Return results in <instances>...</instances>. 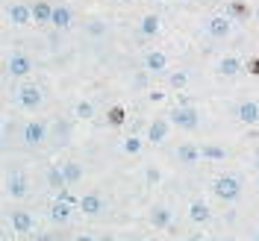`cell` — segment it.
<instances>
[{"mask_svg":"<svg viewBox=\"0 0 259 241\" xmlns=\"http://www.w3.org/2000/svg\"><path fill=\"white\" fill-rule=\"evenodd\" d=\"M197 159H200V147H194V144H180L177 147V162L180 165H194Z\"/></svg>","mask_w":259,"mask_h":241,"instance_id":"15","label":"cell"},{"mask_svg":"<svg viewBox=\"0 0 259 241\" xmlns=\"http://www.w3.org/2000/svg\"><path fill=\"white\" fill-rule=\"evenodd\" d=\"M50 24L59 27V30H68V27H71V9H68V6H53V18H50Z\"/></svg>","mask_w":259,"mask_h":241,"instance_id":"19","label":"cell"},{"mask_svg":"<svg viewBox=\"0 0 259 241\" xmlns=\"http://www.w3.org/2000/svg\"><path fill=\"white\" fill-rule=\"evenodd\" d=\"M71 212H74V206H71V203H65V200H59V197H56V203L50 206V221H56V224H65V221L71 218Z\"/></svg>","mask_w":259,"mask_h":241,"instance_id":"12","label":"cell"},{"mask_svg":"<svg viewBox=\"0 0 259 241\" xmlns=\"http://www.w3.org/2000/svg\"><path fill=\"white\" fill-rule=\"evenodd\" d=\"M209 218H212V212H209V206H206V203L194 200L192 206H189V221H192V224H206Z\"/></svg>","mask_w":259,"mask_h":241,"instance_id":"13","label":"cell"},{"mask_svg":"<svg viewBox=\"0 0 259 241\" xmlns=\"http://www.w3.org/2000/svg\"><path fill=\"white\" fill-rule=\"evenodd\" d=\"M200 159H209V162H221V159H227V147L203 144V147H200Z\"/></svg>","mask_w":259,"mask_h":241,"instance_id":"22","label":"cell"},{"mask_svg":"<svg viewBox=\"0 0 259 241\" xmlns=\"http://www.w3.org/2000/svg\"><path fill=\"white\" fill-rule=\"evenodd\" d=\"M89 35H95V38H100V35H106V24L103 21H89Z\"/></svg>","mask_w":259,"mask_h":241,"instance_id":"28","label":"cell"},{"mask_svg":"<svg viewBox=\"0 0 259 241\" xmlns=\"http://www.w3.org/2000/svg\"><path fill=\"white\" fill-rule=\"evenodd\" d=\"M112 3H124V0H112Z\"/></svg>","mask_w":259,"mask_h":241,"instance_id":"37","label":"cell"},{"mask_svg":"<svg viewBox=\"0 0 259 241\" xmlns=\"http://www.w3.org/2000/svg\"><path fill=\"white\" fill-rule=\"evenodd\" d=\"M6 191L12 194L15 200H21V197H27V194H30V182L21 177V174H12V177L6 179Z\"/></svg>","mask_w":259,"mask_h":241,"instance_id":"9","label":"cell"},{"mask_svg":"<svg viewBox=\"0 0 259 241\" xmlns=\"http://www.w3.org/2000/svg\"><path fill=\"white\" fill-rule=\"evenodd\" d=\"M6 21H9L12 27H27L32 21V6H27V3H12V6L6 9Z\"/></svg>","mask_w":259,"mask_h":241,"instance_id":"3","label":"cell"},{"mask_svg":"<svg viewBox=\"0 0 259 241\" xmlns=\"http://www.w3.org/2000/svg\"><path fill=\"white\" fill-rule=\"evenodd\" d=\"M145 65H147V71L162 74V71L168 68V56H165V53H159V50H150V53L145 56Z\"/></svg>","mask_w":259,"mask_h":241,"instance_id":"14","label":"cell"},{"mask_svg":"<svg viewBox=\"0 0 259 241\" xmlns=\"http://www.w3.org/2000/svg\"><path fill=\"white\" fill-rule=\"evenodd\" d=\"M74 115H77V118H82V121H89V118H95V106H92L89 100H80V103L74 106Z\"/></svg>","mask_w":259,"mask_h":241,"instance_id":"26","label":"cell"},{"mask_svg":"<svg viewBox=\"0 0 259 241\" xmlns=\"http://www.w3.org/2000/svg\"><path fill=\"white\" fill-rule=\"evenodd\" d=\"M50 18H53V6H50L48 0H38L32 6V21L35 24H50Z\"/></svg>","mask_w":259,"mask_h":241,"instance_id":"18","label":"cell"},{"mask_svg":"<svg viewBox=\"0 0 259 241\" xmlns=\"http://www.w3.org/2000/svg\"><path fill=\"white\" fill-rule=\"evenodd\" d=\"M74 241H95V235H85V232H82V235H77Z\"/></svg>","mask_w":259,"mask_h":241,"instance_id":"34","label":"cell"},{"mask_svg":"<svg viewBox=\"0 0 259 241\" xmlns=\"http://www.w3.org/2000/svg\"><path fill=\"white\" fill-rule=\"evenodd\" d=\"M247 15H250V12L244 9L242 3H230V12H227V18H230V21H233V18H247Z\"/></svg>","mask_w":259,"mask_h":241,"instance_id":"29","label":"cell"},{"mask_svg":"<svg viewBox=\"0 0 259 241\" xmlns=\"http://www.w3.org/2000/svg\"><path fill=\"white\" fill-rule=\"evenodd\" d=\"M32 226H35V221H32L30 212H12V229L15 232H30Z\"/></svg>","mask_w":259,"mask_h":241,"instance_id":"17","label":"cell"},{"mask_svg":"<svg viewBox=\"0 0 259 241\" xmlns=\"http://www.w3.org/2000/svg\"><path fill=\"white\" fill-rule=\"evenodd\" d=\"M6 71H9L12 77H27V74L32 71L30 56H24V53H12V56H9V62H6Z\"/></svg>","mask_w":259,"mask_h":241,"instance_id":"7","label":"cell"},{"mask_svg":"<svg viewBox=\"0 0 259 241\" xmlns=\"http://www.w3.org/2000/svg\"><path fill=\"white\" fill-rule=\"evenodd\" d=\"M239 121L242 124H256L259 121V106L253 100H244L242 106H239Z\"/></svg>","mask_w":259,"mask_h":241,"instance_id":"16","label":"cell"},{"mask_svg":"<svg viewBox=\"0 0 259 241\" xmlns=\"http://www.w3.org/2000/svg\"><path fill=\"white\" fill-rule=\"evenodd\" d=\"M168 118H171V124H174V127L186 129V132H194V129L200 127V112H197L194 106H177Z\"/></svg>","mask_w":259,"mask_h":241,"instance_id":"2","label":"cell"},{"mask_svg":"<svg viewBox=\"0 0 259 241\" xmlns=\"http://www.w3.org/2000/svg\"><path fill=\"white\" fill-rule=\"evenodd\" d=\"M224 241H236V238H224Z\"/></svg>","mask_w":259,"mask_h":241,"instance_id":"38","label":"cell"},{"mask_svg":"<svg viewBox=\"0 0 259 241\" xmlns=\"http://www.w3.org/2000/svg\"><path fill=\"white\" fill-rule=\"evenodd\" d=\"M256 21H259V6H256Z\"/></svg>","mask_w":259,"mask_h":241,"instance_id":"36","label":"cell"},{"mask_svg":"<svg viewBox=\"0 0 259 241\" xmlns=\"http://www.w3.org/2000/svg\"><path fill=\"white\" fill-rule=\"evenodd\" d=\"M239 71H242V62H239L236 56H224V59L218 62V74H221V77H236Z\"/></svg>","mask_w":259,"mask_h":241,"instance_id":"20","label":"cell"},{"mask_svg":"<svg viewBox=\"0 0 259 241\" xmlns=\"http://www.w3.org/2000/svg\"><path fill=\"white\" fill-rule=\"evenodd\" d=\"M48 185L56 194L71 185V182H68V177H65V171H62V165H53V168H48Z\"/></svg>","mask_w":259,"mask_h":241,"instance_id":"10","label":"cell"},{"mask_svg":"<svg viewBox=\"0 0 259 241\" xmlns=\"http://www.w3.org/2000/svg\"><path fill=\"white\" fill-rule=\"evenodd\" d=\"M35 241H53V235H48V232H41V235H35Z\"/></svg>","mask_w":259,"mask_h":241,"instance_id":"33","label":"cell"},{"mask_svg":"<svg viewBox=\"0 0 259 241\" xmlns=\"http://www.w3.org/2000/svg\"><path fill=\"white\" fill-rule=\"evenodd\" d=\"M41 100H45V94H41V88H35V85H24V88L18 91V103H21L24 109H30V112H35V109L41 106Z\"/></svg>","mask_w":259,"mask_h":241,"instance_id":"4","label":"cell"},{"mask_svg":"<svg viewBox=\"0 0 259 241\" xmlns=\"http://www.w3.org/2000/svg\"><path fill=\"white\" fill-rule=\"evenodd\" d=\"M59 200H65V203H71V206H77V209H80V200L68 191V188H62V191H59Z\"/></svg>","mask_w":259,"mask_h":241,"instance_id":"31","label":"cell"},{"mask_svg":"<svg viewBox=\"0 0 259 241\" xmlns=\"http://www.w3.org/2000/svg\"><path fill=\"white\" fill-rule=\"evenodd\" d=\"M168 138V121L165 118H156L150 127H147V141H153V144H162Z\"/></svg>","mask_w":259,"mask_h":241,"instance_id":"11","label":"cell"},{"mask_svg":"<svg viewBox=\"0 0 259 241\" xmlns=\"http://www.w3.org/2000/svg\"><path fill=\"white\" fill-rule=\"evenodd\" d=\"M121 150H124V153H130V156L142 153V138H136V135H130V138H124V144H121Z\"/></svg>","mask_w":259,"mask_h":241,"instance_id":"27","label":"cell"},{"mask_svg":"<svg viewBox=\"0 0 259 241\" xmlns=\"http://www.w3.org/2000/svg\"><path fill=\"white\" fill-rule=\"evenodd\" d=\"M256 241H259V232H256Z\"/></svg>","mask_w":259,"mask_h":241,"instance_id":"39","label":"cell"},{"mask_svg":"<svg viewBox=\"0 0 259 241\" xmlns=\"http://www.w3.org/2000/svg\"><path fill=\"white\" fill-rule=\"evenodd\" d=\"M212 194H215L218 200H224V203H233V200L242 197V182H239L236 177H230V174L215 177V182H212Z\"/></svg>","mask_w":259,"mask_h":241,"instance_id":"1","label":"cell"},{"mask_svg":"<svg viewBox=\"0 0 259 241\" xmlns=\"http://www.w3.org/2000/svg\"><path fill=\"white\" fill-rule=\"evenodd\" d=\"M256 171H259V156H256Z\"/></svg>","mask_w":259,"mask_h":241,"instance_id":"35","label":"cell"},{"mask_svg":"<svg viewBox=\"0 0 259 241\" xmlns=\"http://www.w3.org/2000/svg\"><path fill=\"white\" fill-rule=\"evenodd\" d=\"M230 30H233V21H230L227 15H215V18L206 21V32H209L212 38H227Z\"/></svg>","mask_w":259,"mask_h":241,"instance_id":"6","label":"cell"},{"mask_svg":"<svg viewBox=\"0 0 259 241\" xmlns=\"http://www.w3.org/2000/svg\"><path fill=\"white\" fill-rule=\"evenodd\" d=\"M62 171H65V177H68V182H71V185L82 179V165H80V162H65Z\"/></svg>","mask_w":259,"mask_h":241,"instance_id":"23","label":"cell"},{"mask_svg":"<svg viewBox=\"0 0 259 241\" xmlns=\"http://www.w3.org/2000/svg\"><path fill=\"white\" fill-rule=\"evenodd\" d=\"M150 224L156 226V229H165V226L171 224V209L168 206H156V209L150 212Z\"/></svg>","mask_w":259,"mask_h":241,"instance_id":"21","label":"cell"},{"mask_svg":"<svg viewBox=\"0 0 259 241\" xmlns=\"http://www.w3.org/2000/svg\"><path fill=\"white\" fill-rule=\"evenodd\" d=\"M168 85L177 88V91H183V88L189 85V74H186V71H174V74H168Z\"/></svg>","mask_w":259,"mask_h":241,"instance_id":"25","label":"cell"},{"mask_svg":"<svg viewBox=\"0 0 259 241\" xmlns=\"http://www.w3.org/2000/svg\"><path fill=\"white\" fill-rule=\"evenodd\" d=\"M109 124H112V127H121V124H124V109H121V106H112V109H109Z\"/></svg>","mask_w":259,"mask_h":241,"instance_id":"30","label":"cell"},{"mask_svg":"<svg viewBox=\"0 0 259 241\" xmlns=\"http://www.w3.org/2000/svg\"><path fill=\"white\" fill-rule=\"evenodd\" d=\"M156 32H159V18L156 15H145L142 18V35L150 38V35H156Z\"/></svg>","mask_w":259,"mask_h":241,"instance_id":"24","label":"cell"},{"mask_svg":"<svg viewBox=\"0 0 259 241\" xmlns=\"http://www.w3.org/2000/svg\"><path fill=\"white\" fill-rule=\"evenodd\" d=\"M24 144H30V147H38L41 141H45V135H48V129H45V124L41 121H27L24 124Z\"/></svg>","mask_w":259,"mask_h":241,"instance_id":"5","label":"cell"},{"mask_svg":"<svg viewBox=\"0 0 259 241\" xmlns=\"http://www.w3.org/2000/svg\"><path fill=\"white\" fill-rule=\"evenodd\" d=\"M80 209H82V215L95 218V215H100V212H103V197H100L97 191L82 194V197H80Z\"/></svg>","mask_w":259,"mask_h":241,"instance_id":"8","label":"cell"},{"mask_svg":"<svg viewBox=\"0 0 259 241\" xmlns=\"http://www.w3.org/2000/svg\"><path fill=\"white\" fill-rule=\"evenodd\" d=\"M147 179L156 182V179H159V171H156V168H147Z\"/></svg>","mask_w":259,"mask_h":241,"instance_id":"32","label":"cell"}]
</instances>
